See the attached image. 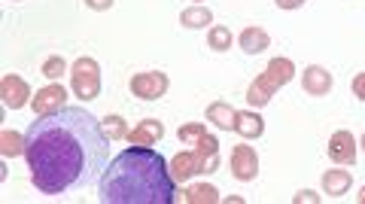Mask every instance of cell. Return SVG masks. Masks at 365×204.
Instances as JSON below:
<instances>
[{
	"label": "cell",
	"instance_id": "obj_5",
	"mask_svg": "<svg viewBox=\"0 0 365 204\" xmlns=\"http://www.w3.org/2000/svg\"><path fill=\"white\" fill-rule=\"evenodd\" d=\"M71 88H73L76 98L95 101L101 95V64L95 58H88V55L76 58L73 71H71Z\"/></svg>",
	"mask_w": 365,
	"mask_h": 204
},
{
	"label": "cell",
	"instance_id": "obj_2",
	"mask_svg": "<svg viewBox=\"0 0 365 204\" xmlns=\"http://www.w3.org/2000/svg\"><path fill=\"white\" fill-rule=\"evenodd\" d=\"M174 183L162 153L131 143L104 168L98 192L104 204H170L177 201Z\"/></svg>",
	"mask_w": 365,
	"mask_h": 204
},
{
	"label": "cell",
	"instance_id": "obj_15",
	"mask_svg": "<svg viewBox=\"0 0 365 204\" xmlns=\"http://www.w3.org/2000/svg\"><path fill=\"white\" fill-rule=\"evenodd\" d=\"M204 116H207L210 126H216L220 131H235V126H237V110L232 104H220V101L204 110Z\"/></svg>",
	"mask_w": 365,
	"mask_h": 204
},
{
	"label": "cell",
	"instance_id": "obj_17",
	"mask_svg": "<svg viewBox=\"0 0 365 204\" xmlns=\"http://www.w3.org/2000/svg\"><path fill=\"white\" fill-rule=\"evenodd\" d=\"M235 131L241 134L244 141H256V138H262V134H265V122H262L259 113H237Z\"/></svg>",
	"mask_w": 365,
	"mask_h": 204
},
{
	"label": "cell",
	"instance_id": "obj_21",
	"mask_svg": "<svg viewBox=\"0 0 365 204\" xmlns=\"http://www.w3.org/2000/svg\"><path fill=\"white\" fill-rule=\"evenodd\" d=\"M101 128H104L107 141H122V138H128V126H125V119L116 116V113H110V116L101 119Z\"/></svg>",
	"mask_w": 365,
	"mask_h": 204
},
{
	"label": "cell",
	"instance_id": "obj_7",
	"mask_svg": "<svg viewBox=\"0 0 365 204\" xmlns=\"http://www.w3.org/2000/svg\"><path fill=\"white\" fill-rule=\"evenodd\" d=\"M228 165H232V177L241 180V183H253V180L259 177V155H256L253 146H247V143L235 146L232 162Z\"/></svg>",
	"mask_w": 365,
	"mask_h": 204
},
{
	"label": "cell",
	"instance_id": "obj_25",
	"mask_svg": "<svg viewBox=\"0 0 365 204\" xmlns=\"http://www.w3.org/2000/svg\"><path fill=\"white\" fill-rule=\"evenodd\" d=\"M350 88H353V95H356L362 104H365V71L353 76V86H350Z\"/></svg>",
	"mask_w": 365,
	"mask_h": 204
},
{
	"label": "cell",
	"instance_id": "obj_4",
	"mask_svg": "<svg viewBox=\"0 0 365 204\" xmlns=\"http://www.w3.org/2000/svg\"><path fill=\"white\" fill-rule=\"evenodd\" d=\"M292 73H295V64L289 58H283V55H280V58H271L265 71H262L253 79V83H250V88H247V104L250 107H265L268 101L289 83Z\"/></svg>",
	"mask_w": 365,
	"mask_h": 204
},
{
	"label": "cell",
	"instance_id": "obj_22",
	"mask_svg": "<svg viewBox=\"0 0 365 204\" xmlns=\"http://www.w3.org/2000/svg\"><path fill=\"white\" fill-rule=\"evenodd\" d=\"M204 134H207V128L201 126V122H186V126H180V131H177V138L182 141V143H189V146H195Z\"/></svg>",
	"mask_w": 365,
	"mask_h": 204
},
{
	"label": "cell",
	"instance_id": "obj_19",
	"mask_svg": "<svg viewBox=\"0 0 365 204\" xmlns=\"http://www.w3.org/2000/svg\"><path fill=\"white\" fill-rule=\"evenodd\" d=\"M28 150V134H19L13 128H6V131H0V153L4 155H25Z\"/></svg>",
	"mask_w": 365,
	"mask_h": 204
},
{
	"label": "cell",
	"instance_id": "obj_3",
	"mask_svg": "<svg viewBox=\"0 0 365 204\" xmlns=\"http://www.w3.org/2000/svg\"><path fill=\"white\" fill-rule=\"evenodd\" d=\"M220 171V141L213 134H204L195 143V150H182L170 158V174L177 183H186L195 174H213Z\"/></svg>",
	"mask_w": 365,
	"mask_h": 204
},
{
	"label": "cell",
	"instance_id": "obj_10",
	"mask_svg": "<svg viewBox=\"0 0 365 204\" xmlns=\"http://www.w3.org/2000/svg\"><path fill=\"white\" fill-rule=\"evenodd\" d=\"M64 101H67V88L58 86V83H52V86H43L40 92H34V98H31V110L37 113V116H46V113L61 110V107H64Z\"/></svg>",
	"mask_w": 365,
	"mask_h": 204
},
{
	"label": "cell",
	"instance_id": "obj_27",
	"mask_svg": "<svg viewBox=\"0 0 365 204\" xmlns=\"http://www.w3.org/2000/svg\"><path fill=\"white\" fill-rule=\"evenodd\" d=\"M280 9H299V6H304V0H274Z\"/></svg>",
	"mask_w": 365,
	"mask_h": 204
},
{
	"label": "cell",
	"instance_id": "obj_16",
	"mask_svg": "<svg viewBox=\"0 0 365 204\" xmlns=\"http://www.w3.org/2000/svg\"><path fill=\"white\" fill-rule=\"evenodd\" d=\"M237 43H241V49L247 55H259V52H265L271 46V37H268V31H262V28H244L241 31V37H237Z\"/></svg>",
	"mask_w": 365,
	"mask_h": 204
},
{
	"label": "cell",
	"instance_id": "obj_18",
	"mask_svg": "<svg viewBox=\"0 0 365 204\" xmlns=\"http://www.w3.org/2000/svg\"><path fill=\"white\" fill-rule=\"evenodd\" d=\"M180 25H182V28H189V31L207 28V25H213V13H210L207 6L195 4V6H189V9H182V13H180Z\"/></svg>",
	"mask_w": 365,
	"mask_h": 204
},
{
	"label": "cell",
	"instance_id": "obj_28",
	"mask_svg": "<svg viewBox=\"0 0 365 204\" xmlns=\"http://www.w3.org/2000/svg\"><path fill=\"white\" fill-rule=\"evenodd\" d=\"M356 201H359V204H365V186L359 189V195H356Z\"/></svg>",
	"mask_w": 365,
	"mask_h": 204
},
{
	"label": "cell",
	"instance_id": "obj_14",
	"mask_svg": "<svg viewBox=\"0 0 365 204\" xmlns=\"http://www.w3.org/2000/svg\"><path fill=\"white\" fill-rule=\"evenodd\" d=\"M350 186H353V177H350V171H344V165H335L332 171L323 174V192L326 195L341 198V195L350 192Z\"/></svg>",
	"mask_w": 365,
	"mask_h": 204
},
{
	"label": "cell",
	"instance_id": "obj_11",
	"mask_svg": "<svg viewBox=\"0 0 365 204\" xmlns=\"http://www.w3.org/2000/svg\"><path fill=\"white\" fill-rule=\"evenodd\" d=\"M302 86H304L307 95L323 98V95L332 92V73L319 64H311V67H304V73H302Z\"/></svg>",
	"mask_w": 365,
	"mask_h": 204
},
{
	"label": "cell",
	"instance_id": "obj_6",
	"mask_svg": "<svg viewBox=\"0 0 365 204\" xmlns=\"http://www.w3.org/2000/svg\"><path fill=\"white\" fill-rule=\"evenodd\" d=\"M128 88H131V95L140 98V101H158V98L168 95L170 79L162 71H143V73H134L131 76Z\"/></svg>",
	"mask_w": 365,
	"mask_h": 204
},
{
	"label": "cell",
	"instance_id": "obj_12",
	"mask_svg": "<svg viewBox=\"0 0 365 204\" xmlns=\"http://www.w3.org/2000/svg\"><path fill=\"white\" fill-rule=\"evenodd\" d=\"M162 138H165V126L158 119H143L140 126L128 131V141L134 146H155Z\"/></svg>",
	"mask_w": 365,
	"mask_h": 204
},
{
	"label": "cell",
	"instance_id": "obj_13",
	"mask_svg": "<svg viewBox=\"0 0 365 204\" xmlns=\"http://www.w3.org/2000/svg\"><path fill=\"white\" fill-rule=\"evenodd\" d=\"M177 201H182V204H220L222 195H220V189H216V186L198 183V186L180 189V192H177Z\"/></svg>",
	"mask_w": 365,
	"mask_h": 204
},
{
	"label": "cell",
	"instance_id": "obj_29",
	"mask_svg": "<svg viewBox=\"0 0 365 204\" xmlns=\"http://www.w3.org/2000/svg\"><path fill=\"white\" fill-rule=\"evenodd\" d=\"M359 143H362V150H365V134H362V141H359Z\"/></svg>",
	"mask_w": 365,
	"mask_h": 204
},
{
	"label": "cell",
	"instance_id": "obj_24",
	"mask_svg": "<svg viewBox=\"0 0 365 204\" xmlns=\"http://www.w3.org/2000/svg\"><path fill=\"white\" fill-rule=\"evenodd\" d=\"M292 204H319V195L314 189H302L299 195H292Z\"/></svg>",
	"mask_w": 365,
	"mask_h": 204
},
{
	"label": "cell",
	"instance_id": "obj_26",
	"mask_svg": "<svg viewBox=\"0 0 365 204\" xmlns=\"http://www.w3.org/2000/svg\"><path fill=\"white\" fill-rule=\"evenodd\" d=\"M113 4H116V0H86V6H88V9H95V13H107Z\"/></svg>",
	"mask_w": 365,
	"mask_h": 204
},
{
	"label": "cell",
	"instance_id": "obj_30",
	"mask_svg": "<svg viewBox=\"0 0 365 204\" xmlns=\"http://www.w3.org/2000/svg\"><path fill=\"white\" fill-rule=\"evenodd\" d=\"M195 4H201V0H195Z\"/></svg>",
	"mask_w": 365,
	"mask_h": 204
},
{
	"label": "cell",
	"instance_id": "obj_8",
	"mask_svg": "<svg viewBox=\"0 0 365 204\" xmlns=\"http://www.w3.org/2000/svg\"><path fill=\"white\" fill-rule=\"evenodd\" d=\"M0 98L9 110H21L25 104H31V86L28 79H21L19 73H6L0 79Z\"/></svg>",
	"mask_w": 365,
	"mask_h": 204
},
{
	"label": "cell",
	"instance_id": "obj_9",
	"mask_svg": "<svg viewBox=\"0 0 365 204\" xmlns=\"http://www.w3.org/2000/svg\"><path fill=\"white\" fill-rule=\"evenodd\" d=\"M356 138L347 131V128H341V131H335L332 138H329V158H332L335 165H344V168H350L353 162H356Z\"/></svg>",
	"mask_w": 365,
	"mask_h": 204
},
{
	"label": "cell",
	"instance_id": "obj_1",
	"mask_svg": "<svg viewBox=\"0 0 365 204\" xmlns=\"http://www.w3.org/2000/svg\"><path fill=\"white\" fill-rule=\"evenodd\" d=\"M25 158L31 183L43 195H61L101 180L110 158V141L101 119L86 107H61L37 116L28 128Z\"/></svg>",
	"mask_w": 365,
	"mask_h": 204
},
{
	"label": "cell",
	"instance_id": "obj_23",
	"mask_svg": "<svg viewBox=\"0 0 365 204\" xmlns=\"http://www.w3.org/2000/svg\"><path fill=\"white\" fill-rule=\"evenodd\" d=\"M64 73H67V61L61 58V55H52V58L43 61V76L46 79H52V83H55V79L64 76Z\"/></svg>",
	"mask_w": 365,
	"mask_h": 204
},
{
	"label": "cell",
	"instance_id": "obj_20",
	"mask_svg": "<svg viewBox=\"0 0 365 204\" xmlns=\"http://www.w3.org/2000/svg\"><path fill=\"white\" fill-rule=\"evenodd\" d=\"M232 31H228L225 25H213L210 31H207V46L213 49V52H225V49H232Z\"/></svg>",
	"mask_w": 365,
	"mask_h": 204
}]
</instances>
